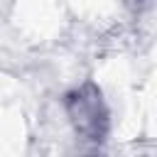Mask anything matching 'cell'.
I'll return each mask as SVG.
<instances>
[{"instance_id": "1", "label": "cell", "mask_w": 157, "mask_h": 157, "mask_svg": "<svg viewBox=\"0 0 157 157\" xmlns=\"http://www.w3.org/2000/svg\"><path fill=\"white\" fill-rule=\"evenodd\" d=\"M64 110L69 115V123L74 132L86 142H103L110 128V115L105 108V101L101 96V88L93 81H86L76 88H71L64 96Z\"/></svg>"}]
</instances>
